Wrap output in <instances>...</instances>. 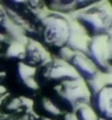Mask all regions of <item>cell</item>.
Instances as JSON below:
<instances>
[{
	"instance_id": "9c48e42d",
	"label": "cell",
	"mask_w": 112,
	"mask_h": 120,
	"mask_svg": "<svg viewBox=\"0 0 112 120\" xmlns=\"http://www.w3.org/2000/svg\"><path fill=\"white\" fill-rule=\"evenodd\" d=\"M17 78L28 91H36L38 89V83L36 81V68L20 63L17 70Z\"/></svg>"
},
{
	"instance_id": "6da1fadb",
	"label": "cell",
	"mask_w": 112,
	"mask_h": 120,
	"mask_svg": "<svg viewBox=\"0 0 112 120\" xmlns=\"http://www.w3.org/2000/svg\"><path fill=\"white\" fill-rule=\"evenodd\" d=\"M57 103L65 112H74L80 105L90 103L92 92L84 80L76 79L55 86Z\"/></svg>"
},
{
	"instance_id": "5b68a950",
	"label": "cell",
	"mask_w": 112,
	"mask_h": 120,
	"mask_svg": "<svg viewBox=\"0 0 112 120\" xmlns=\"http://www.w3.org/2000/svg\"><path fill=\"white\" fill-rule=\"evenodd\" d=\"M43 78L48 82L56 83V85L67 81L81 79L76 71L71 66V64L64 60H55L46 63L44 65Z\"/></svg>"
},
{
	"instance_id": "3957f363",
	"label": "cell",
	"mask_w": 112,
	"mask_h": 120,
	"mask_svg": "<svg viewBox=\"0 0 112 120\" xmlns=\"http://www.w3.org/2000/svg\"><path fill=\"white\" fill-rule=\"evenodd\" d=\"M79 22L90 35H108L112 28V11L102 6L85 8L79 17Z\"/></svg>"
},
{
	"instance_id": "ffe728a7",
	"label": "cell",
	"mask_w": 112,
	"mask_h": 120,
	"mask_svg": "<svg viewBox=\"0 0 112 120\" xmlns=\"http://www.w3.org/2000/svg\"><path fill=\"white\" fill-rule=\"evenodd\" d=\"M99 120H105V119H99Z\"/></svg>"
},
{
	"instance_id": "5bb4252c",
	"label": "cell",
	"mask_w": 112,
	"mask_h": 120,
	"mask_svg": "<svg viewBox=\"0 0 112 120\" xmlns=\"http://www.w3.org/2000/svg\"><path fill=\"white\" fill-rule=\"evenodd\" d=\"M19 120H49V119H39V118L30 115V113H26V115H24L22 117V119H19Z\"/></svg>"
},
{
	"instance_id": "52a82bcc",
	"label": "cell",
	"mask_w": 112,
	"mask_h": 120,
	"mask_svg": "<svg viewBox=\"0 0 112 120\" xmlns=\"http://www.w3.org/2000/svg\"><path fill=\"white\" fill-rule=\"evenodd\" d=\"M90 103L100 119L112 120V83L104 84L93 91Z\"/></svg>"
},
{
	"instance_id": "7a4b0ae2",
	"label": "cell",
	"mask_w": 112,
	"mask_h": 120,
	"mask_svg": "<svg viewBox=\"0 0 112 120\" xmlns=\"http://www.w3.org/2000/svg\"><path fill=\"white\" fill-rule=\"evenodd\" d=\"M73 29L69 21L58 14H51L44 18L43 37L48 45L61 49L69 45Z\"/></svg>"
},
{
	"instance_id": "ac0fdd59",
	"label": "cell",
	"mask_w": 112,
	"mask_h": 120,
	"mask_svg": "<svg viewBox=\"0 0 112 120\" xmlns=\"http://www.w3.org/2000/svg\"><path fill=\"white\" fill-rule=\"evenodd\" d=\"M47 1H52V2H53V1H54V2H55L56 0H47Z\"/></svg>"
},
{
	"instance_id": "2e32d148",
	"label": "cell",
	"mask_w": 112,
	"mask_h": 120,
	"mask_svg": "<svg viewBox=\"0 0 112 120\" xmlns=\"http://www.w3.org/2000/svg\"><path fill=\"white\" fill-rule=\"evenodd\" d=\"M59 4L63 6H71V5H75L76 0H58Z\"/></svg>"
},
{
	"instance_id": "8992f818",
	"label": "cell",
	"mask_w": 112,
	"mask_h": 120,
	"mask_svg": "<svg viewBox=\"0 0 112 120\" xmlns=\"http://www.w3.org/2000/svg\"><path fill=\"white\" fill-rule=\"evenodd\" d=\"M67 53L69 54L63 57L64 61L71 64V66L76 71V73L79 74V76L82 80L89 81L91 83L92 81H94L98 78L99 70L85 53L74 52L71 49H67Z\"/></svg>"
},
{
	"instance_id": "e0dca14e",
	"label": "cell",
	"mask_w": 112,
	"mask_h": 120,
	"mask_svg": "<svg viewBox=\"0 0 112 120\" xmlns=\"http://www.w3.org/2000/svg\"><path fill=\"white\" fill-rule=\"evenodd\" d=\"M110 53H109V65L110 68H112V41L110 39Z\"/></svg>"
},
{
	"instance_id": "7c38bea8",
	"label": "cell",
	"mask_w": 112,
	"mask_h": 120,
	"mask_svg": "<svg viewBox=\"0 0 112 120\" xmlns=\"http://www.w3.org/2000/svg\"><path fill=\"white\" fill-rule=\"evenodd\" d=\"M77 120H99V116L93 109L91 103H85V105H80L77 109L73 112Z\"/></svg>"
},
{
	"instance_id": "30bf717a",
	"label": "cell",
	"mask_w": 112,
	"mask_h": 120,
	"mask_svg": "<svg viewBox=\"0 0 112 120\" xmlns=\"http://www.w3.org/2000/svg\"><path fill=\"white\" fill-rule=\"evenodd\" d=\"M39 109L46 116V119H56V118H62L65 111L62 109V107L56 102L53 101L49 98H43L39 101Z\"/></svg>"
},
{
	"instance_id": "4fadbf2b",
	"label": "cell",
	"mask_w": 112,
	"mask_h": 120,
	"mask_svg": "<svg viewBox=\"0 0 112 120\" xmlns=\"http://www.w3.org/2000/svg\"><path fill=\"white\" fill-rule=\"evenodd\" d=\"M96 1H99V0H76L75 6L77 8H89L91 5L95 4Z\"/></svg>"
},
{
	"instance_id": "277c9868",
	"label": "cell",
	"mask_w": 112,
	"mask_h": 120,
	"mask_svg": "<svg viewBox=\"0 0 112 120\" xmlns=\"http://www.w3.org/2000/svg\"><path fill=\"white\" fill-rule=\"evenodd\" d=\"M110 37L109 35L92 36L86 44V55L95 64L99 72H108L109 65V53H110Z\"/></svg>"
},
{
	"instance_id": "ba28073f",
	"label": "cell",
	"mask_w": 112,
	"mask_h": 120,
	"mask_svg": "<svg viewBox=\"0 0 112 120\" xmlns=\"http://www.w3.org/2000/svg\"><path fill=\"white\" fill-rule=\"evenodd\" d=\"M48 58L49 56H48L47 52L38 43L29 41L26 44L25 55H24L25 64L33 66V68L38 66V65H45L46 63H48Z\"/></svg>"
},
{
	"instance_id": "8fae6325",
	"label": "cell",
	"mask_w": 112,
	"mask_h": 120,
	"mask_svg": "<svg viewBox=\"0 0 112 120\" xmlns=\"http://www.w3.org/2000/svg\"><path fill=\"white\" fill-rule=\"evenodd\" d=\"M5 111L8 113H22L25 115L28 111L26 100L22 98H10L7 100L5 105H4Z\"/></svg>"
},
{
	"instance_id": "9a60e30c",
	"label": "cell",
	"mask_w": 112,
	"mask_h": 120,
	"mask_svg": "<svg viewBox=\"0 0 112 120\" xmlns=\"http://www.w3.org/2000/svg\"><path fill=\"white\" fill-rule=\"evenodd\" d=\"M62 120H77L76 117L73 112H65L63 117H62Z\"/></svg>"
},
{
	"instance_id": "d6986e66",
	"label": "cell",
	"mask_w": 112,
	"mask_h": 120,
	"mask_svg": "<svg viewBox=\"0 0 112 120\" xmlns=\"http://www.w3.org/2000/svg\"><path fill=\"white\" fill-rule=\"evenodd\" d=\"M110 2H111V7H112V0H110Z\"/></svg>"
}]
</instances>
